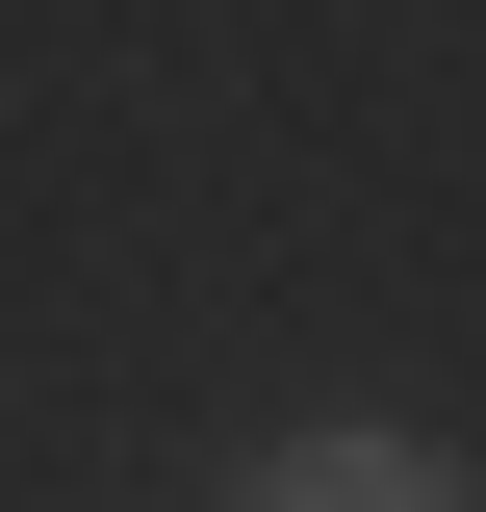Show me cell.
Segmentation results:
<instances>
[{"label":"cell","instance_id":"6da1fadb","mask_svg":"<svg viewBox=\"0 0 486 512\" xmlns=\"http://www.w3.org/2000/svg\"><path fill=\"white\" fill-rule=\"evenodd\" d=\"M256 512H461V461H435V436H282Z\"/></svg>","mask_w":486,"mask_h":512}]
</instances>
